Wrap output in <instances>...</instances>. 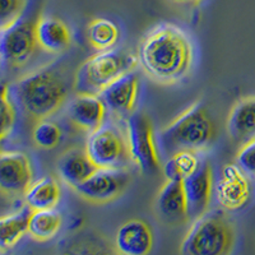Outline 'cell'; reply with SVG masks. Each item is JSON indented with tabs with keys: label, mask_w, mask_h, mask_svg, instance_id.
<instances>
[{
	"label": "cell",
	"mask_w": 255,
	"mask_h": 255,
	"mask_svg": "<svg viewBox=\"0 0 255 255\" xmlns=\"http://www.w3.org/2000/svg\"><path fill=\"white\" fill-rule=\"evenodd\" d=\"M186 207L190 220H197L208 211L213 189V172L208 162L200 161L193 174L183 180Z\"/></svg>",
	"instance_id": "11"
},
{
	"label": "cell",
	"mask_w": 255,
	"mask_h": 255,
	"mask_svg": "<svg viewBox=\"0 0 255 255\" xmlns=\"http://www.w3.org/2000/svg\"><path fill=\"white\" fill-rule=\"evenodd\" d=\"M139 59L129 52L110 49L91 56L78 68L74 77V91L100 95L115 79L136 67Z\"/></svg>",
	"instance_id": "5"
},
{
	"label": "cell",
	"mask_w": 255,
	"mask_h": 255,
	"mask_svg": "<svg viewBox=\"0 0 255 255\" xmlns=\"http://www.w3.org/2000/svg\"><path fill=\"white\" fill-rule=\"evenodd\" d=\"M60 198V186L52 177L38 179L24 193V202L32 211L56 208Z\"/></svg>",
	"instance_id": "20"
},
{
	"label": "cell",
	"mask_w": 255,
	"mask_h": 255,
	"mask_svg": "<svg viewBox=\"0 0 255 255\" xmlns=\"http://www.w3.org/2000/svg\"><path fill=\"white\" fill-rule=\"evenodd\" d=\"M138 59L152 79L162 84H174L190 72L193 46L183 29L161 23L140 40Z\"/></svg>",
	"instance_id": "1"
},
{
	"label": "cell",
	"mask_w": 255,
	"mask_h": 255,
	"mask_svg": "<svg viewBox=\"0 0 255 255\" xmlns=\"http://www.w3.org/2000/svg\"><path fill=\"white\" fill-rule=\"evenodd\" d=\"M36 23L29 20H18L1 31V58L14 68L23 67L35 54L37 45L35 32Z\"/></svg>",
	"instance_id": "9"
},
{
	"label": "cell",
	"mask_w": 255,
	"mask_h": 255,
	"mask_svg": "<svg viewBox=\"0 0 255 255\" xmlns=\"http://www.w3.org/2000/svg\"><path fill=\"white\" fill-rule=\"evenodd\" d=\"M31 184L28 157L22 152H3L0 156V189L4 194L24 195Z\"/></svg>",
	"instance_id": "12"
},
{
	"label": "cell",
	"mask_w": 255,
	"mask_h": 255,
	"mask_svg": "<svg viewBox=\"0 0 255 255\" xmlns=\"http://www.w3.org/2000/svg\"><path fill=\"white\" fill-rule=\"evenodd\" d=\"M1 139H4L8 134L12 133L13 128L15 125L17 113H15L14 105L10 100V93L6 86H3L1 90Z\"/></svg>",
	"instance_id": "27"
},
{
	"label": "cell",
	"mask_w": 255,
	"mask_h": 255,
	"mask_svg": "<svg viewBox=\"0 0 255 255\" xmlns=\"http://www.w3.org/2000/svg\"><path fill=\"white\" fill-rule=\"evenodd\" d=\"M234 243L235 231L227 213L215 209L194 220L180 252L186 255H223L231 252Z\"/></svg>",
	"instance_id": "4"
},
{
	"label": "cell",
	"mask_w": 255,
	"mask_h": 255,
	"mask_svg": "<svg viewBox=\"0 0 255 255\" xmlns=\"http://www.w3.org/2000/svg\"><path fill=\"white\" fill-rule=\"evenodd\" d=\"M97 168L86 149L82 151L79 148L67 151L58 161V172L61 180L73 189L86 181Z\"/></svg>",
	"instance_id": "18"
},
{
	"label": "cell",
	"mask_w": 255,
	"mask_h": 255,
	"mask_svg": "<svg viewBox=\"0 0 255 255\" xmlns=\"http://www.w3.org/2000/svg\"><path fill=\"white\" fill-rule=\"evenodd\" d=\"M61 215L55 208L33 211L29 218L28 235L37 241L51 240L61 227Z\"/></svg>",
	"instance_id": "22"
},
{
	"label": "cell",
	"mask_w": 255,
	"mask_h": 255,
	"mask_svg": "<svg viewBox=\"0 0 255 255\" xmlns=\"http://www.w3.org/2000/svg\"><path fill=\"white\" fill-rule=\"evenodd\" d=\"M139 91V77L133 70L110 83L100 93L106 108L115 115H125L133 111Z\"/></svg>",
	"instance_id": "14"
},
{
	"label": "cell",
	"mask_w": 255,
	"mask_h": 255,
	"mask_svg": "<svg viewBox=\"0 0 255 255\" xmlns=\"http://www.w3.org/2000/svg\"><path fill=\"white\" fill-rule=\"evenodd\" d=\"M35 32L38 47L46 52H61L72 42L68 26L55 17H41L36 22Z\"/></svg>",
	"instance_id": "19"
},
{
	"label": "cell",
	"mask_w": 255,
	"mask_h": 255,
	"mask_svg": "<svg viewBox=\"0 0 255 255\" xmlns=\"http://www.w3.org/2000/svg\"><path fill=\"white\" fill-rule=\"evenodd\" d=\"M90 44L99 51L110 50L119 40V28L113 20L106 18H96L87 28Z\"/></svg>",
	"instance_id": "23"
},
{
	"label": "cell",
	"mask_w": 255,
	"mask_h": 255,
	"mask_svg": "<svg viewBox=\"0 0 255 255\" xmlns=\"http://www.w3.org/2000/svg\"><path fill=\"white\" fill-rule=\"evenodd\" d=\"M15 96L23 110L36 120L54 115L67 100V84L56 70L46 67L15 83Z\"/></svg>",
	"instance_id": "3"
},
{
	"label": "cell",
	"mask_w": 255,
	"mask_h": 255,
	"mask_svg": "<svg viewBox=\"0 0 255 255\" xmlns=\"http://www.w3.org/2000/svg\"><path fill=\"white\" fill-rule=\"evenodd\" d=\"M129 181L130 176L124 168H97L74 190L90 203L106 204L122 195Z\"/></svg>",
	"instance_id": "8"
},
{
	"label": "cell",
	"mask_w": 255,
	"mask_h": 255,
	"mask_svg": "<svg viewBox=\"0 0 255 255\" xmlns=\"http://www.w3.org/2000/svg\"><path fill=\"white\" fill-rule=\"evenodd\" d=\"M247 175L238 163H230L222 168L216 184V197L227 211H236L248 203L252 186Z\"/></svg>",
	"instance_id": "10"
},
{
	"label": "cell",
	"mask_w": 255,
	"mask_h": 255,
	"mask_svg": "<svg viewBox=\"0 0 255 255\" xmlns=\"http://www.w3.org/2000/svg\"><path fill=\"white\" fill-rule=\"evenodd\" d=\"M236 163L250 176H255V138L241 145Z\"/></svg>",
	"instance_id": "28"
},
{
	"label": "cell",
	"mask_w": 255,
	"mask_h": 255,
	"mask_svg": "<svg viewBox=\"0 0 255 255\" xmlns=\"http://www.w3.org/2000/svg\"><path fill=\"white\" fill-rule=\"evenodd\" d=\"M26 8V0H1L0 31L8 28L20 19Z\"/></svg>",
	"instance_id": "26"
},
{
	"label": "cell",
	"mask_w": 255,
	"mask_h": 255,
	"mask_svg": "<svg viewBox=\"0 0 255 255\" xmlns=\"http://www.w3.org/2000/svg\"><path fill=\"white\" fill-rule=\"evenodd\" d=\"M32 209L26 204L20 211L6 215L0 220V252L3 253L6 249H10L28 234L29 218L32 215Z\"/></svg>",
	"instance_id": "21"
},
{
	"label": "cell",
	"mask_w": 255,
	"mask_h": 255,
	"mask_svg": "<svg viewBox=\"0 0 255 255\" xmlns=\"http://www.w3.org/2000/svg\"><path fill=\"white\" fill-rule=\"evenodd\" d=\"M118 252L125 255H147L153 247L151 227L142 220H129L119 227L115 236Z\"/></svg>",
	"instance_id": "16"
},
{
	"label": "cell",
	"mask_w": 255,
	"mask_h": 255,
	"mask_svg": "<svg viewBox=\"0 0 255 255\" xmlns=\"http://www.w3.org/2000/svg\"><path fill=\"white\" fill-rule=\"evenodd\" d=\"M106 105L100 95L78 93L68 108V116L73 124L88 133L104 125Z\"/></svg>",
	"instance_id": "15"
},
{
	"label": "cell",
	"mask_w": 255,
	"mask_h": 255,
	"mask_svg": "<svg viewBox=\"0 0 255 255\" xmlns=\"http://www.w3.org/2000/svg\"><path fill=\"white\" fill-rule=\"evenodd\" d=\"M175 3H181V4H191V3H198L200 0H172Z\"/></svg>",
	"instance_id": "29"
},
{
	"label": "cell",
	"mask_w": 255,
	"mask_h": 255,
	"mask_svg": "<svg viewBox=\"0 0 255 255\" xmlns=\"http://www.w3.org/2000/svg\"><path fill=\"white\" fill-rule=\"evenodd\" d=\"M154 211L157 217L170 226H180L189 220L183 180H166L154 200Z\"/></svg>",
	"instance_id": "13"
},
{
	"label": "cell",
	"mask_w": 255,
	"mask_h": 255,
	"mask_svg": "<svg viewBox=\"0 0 255 255\" xmlns=\"http://www.w3.org/2000/svg\"><path fill=\"white\" fill-rule=\"evenodd\" d=\"M215 134L206 108L197 102L159 131L158 143L163 154L171 157L180 151H204L212 144Z\"/></svg>",
	"instance_id": "2"
},
{
	"label": "cell",
	"mask_w": 255,
	"mask_h": 255,
	"mask_svg": "<svg viewBox=\"0 0 255 255\" xmlns=\"http://www.w3.org/2000/svg\"><path fill=\"white\" fill-rule=\"evenodd\" d=\"M227 133L234 142L245 144L255 138V97L235 104L227 118Z\"/></svg>",
	"instance_id": "17"
},
{
	"label": "cell",
	"mask_w": 255,
	"mask_h": 255,
	"mask_svg": "<svg viewBox=\"0 0 255 255\" xmlns=\"http://www.w3.org/2000/svg\"><path fill=\"white\" fill-rule=\"evenodd\" d=\"M86 152L99 168H124L131 161L127 138L114 124H104L91 133Z\"/></svg>",
	"instance_id": "7"
},
{
	"label": "cell",
	"mask_w": 255,
	"mask_h": 255,
	"mask_svg": "<svg viewBox=\"0 0 255 255\" xmlns=\"http://www.w3.org/2000/svg\"><path fill=\"white\" fill-rule=\"evenodd\" d=\"M200 165V159L194 151H180L168 157L163 165L166 179L184 180L193 174Z\"/></svg>",
	"instance_id": "24"
},
{
	"label": "cell",
	"mask_w": 255,
	"mask_h": 255,
	"mask_svg": "<svg viewBox=\"0 0 255 255\" xmlns=\"http://www.w3.org/2000/svg\"><path fill=\"white\" fill-rule=\"evenodd\" d=\"M32 139L37 147L44 149L55 148L61 139L60 128L49 120H38L32 131Z\"/></svg>",
	"instance_id": "25"
},
{
	"label": "cell",
	"mask_w": 255,
	"mask_h": 255,
	"mask_svg": "<svg viewBox=\"0 0 255 255\" xmlns=\"http://www.w3.org/2000/svg\"><path fill=\"white\" fill-rule=\"evenodd\" d=\"M127 140L130 158L140 171L156 175L161 168L153 127L145 114L134 113L127 120Z\"/></svg>",
	"instance_id": "6"
}]
</instances>
